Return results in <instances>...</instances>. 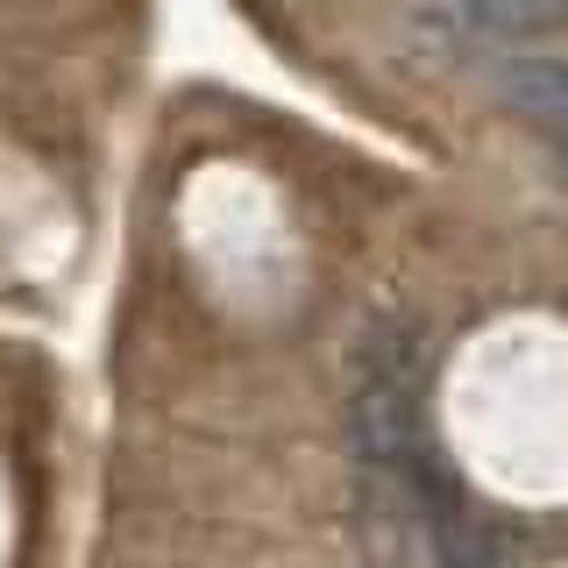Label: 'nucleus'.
I'll list each match as a JSON object with an SVG mask.
<instances>
[{"label":"nucleus","mask_w":568,"mask_h":568,"mask_svg":"<svg viewBox=\"0 0 568 568\" xmlns=\"http://www.w3.org/2000/svg\"><path fill=\"white\" fill-rule=\"evenodd\" d=\"M505 93H511L519 114H532L540 129H555L568 142V64H511Z\"/></svg>","instance_id":"1"}]
</instances>
